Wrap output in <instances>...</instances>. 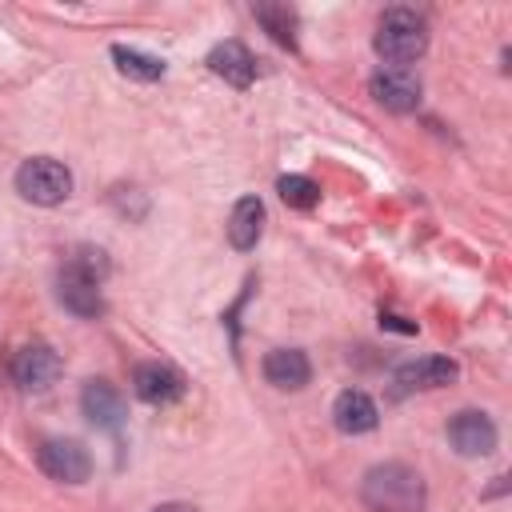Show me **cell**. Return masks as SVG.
Returning <instances> with one entry per match:
<instances>
[{"label":"cell","instance_id":"obj_1","mask_svg":"<svg viewBox=\"0 0 512 512\" xmlns=\"http://www.w3.org/2000/svg\"><path fill=\"white\" fill-rule=\"evenodd\" d=\"M360 500L368 512H424L428 492H424V476L412 464L384 460L364 472Z\"/></svg>","mask_w":512,"mask_h":512},{"label":"cell","instance_id":"obj_2","mask_svg":"<svg viewBox=\"0 0 512 512\" xmlns=\"http://www.w3.org/2000/svg\"><path fill=\"white\" fill-rule=\"evenodd\" d=\"M376 52L392 64H412L424 56L428 48V24L424 16H416L412 8H388L380 16V28H376Z\"/></svg>","mask_w":512,"mask_h":512},{"label":"cell","instance_id":"obj_3","mask_svg":"<svg viewBox=\"0 0 512 512\" xmlns=\"http://www.w3.org/2000/svg\"><path fill=\"white\" fill-rule=\"evenodd\" d=\"M16 192L28 200V204H40V208H56L72 196V172L52 160V156H32L16 168Z\"/></svg>","mask_w":512,"mask_h":512},{"label":"cell","instance_id":"obj_4","mask_svg":"<svg viewBox=\"0 0 512 512\" xmlns=\"http://www.w3.org/2000/svg\"><path fill=\"white\" fill-rule=\"evenodd\" d=\"M36 460H40L44 476H52V480H60V484H84L88 472H92L88 448H84L80 440H64V436L44 440L40 452H36Z\"/></svg>","mask_w":512,"mask_h":512},{"label":"cell","instance_id":"obj_5","mask_svg":"<svg viewBox=\"0 0 512 512\" xmlns=\"http://www.w3.org/2000/svg\"><path fill=\"white\" fill-rule=\"evenodd\" d=\"M100 284H104V280H96L92 272H84V268H76V264H64L60 276H56V296H60V304H64L72 316L96 320V316H104Z\"/></svg>","mask_w":512,"mask_h":512},{"label":"cell","instance_id":"obj_6","mask_svg":"<svg viewBox=\"0 0 512 512\" xmlns=\"http://www.w3.org/2000/svg\"><path fill=\"white\" fill-rule=\"evenodd\" d=\"M448 444L460 456H488L496 448V424L480 408H464L448 420Z\"/></svg>","mask_w":512,"mask_h":512},{"label":"cell","instance_id":"obj_7","mask_svg":"<svg viewBox=\"0 0 512 512\" xmlns=\"http://www.w3.org/2000/svg\"><path fill=\"white\" fill-rule=\"evenodd\" d=\"M8 372H12L16 388H24V392H44V388L60 376V356H56L48 344H24V348L12 356Z\"/></svg>","mask_w":512,"mask_h":512},{"label":"cell","instance_id":"obj_8","mask_svg":"<svg viewBox=\"0 0 512 512\" xmlns=\"http://www.w3.org/2000/svg\"><path fill=\"white\" fill-rule=\"evenodd\" d=\"M132 388L144 404H176L184 396V376L172 368V364H160V360H148V364H136L132 372Z\"/></svg>","mask_w":512,"mask_h":512},{"label":"cell","instance_id":"obj_9","mask_svg":"<svg viewBox=\"0 0 512 512\" xmlns=\"http://www.w3.org/2000/svg\"><path fill=\"white\" fill-rule=\"evenodd\" d=\"M456 376H460V364L452 356H420V360H408L392 372L396 388H404V392H412V388H448Z\"/></svg>","mask_w":512,"mask_h":512},{"label":"cell","instance_id":"obj_10","mask_svg":"<svg viewBox=\"0 0 512 512\" xmlns=\"http://www.w3.org/2000/svg\"><path fill=\"white\" fill-rule=\"evenodd\" d=\"M368 88H372L376 104H384L388 112H416L420 108V80L408 76V72H400V68L376 72Z\"/></svg>","mask_w":512,"mask_h":512},{"label":"cell","instance_id":"obj_11","mask_svg":"<svg viewBox=\"0 0 512 512\" xmlns=\"http://www.w3.org/2000/svg\"><path fill=\"white\" fill-rule=\"evenodd\" d=\"M80 408L96 428H120L124 424V396L108 380H88L80 392Z\"/></svg>","mask_w":512,"mask_h":512},{"label":"cell","instance_id":"obj_12","mask_svg":"<svg viewBox=\"0 0 512 512\" xmlns=\"http://www.w3.org/2000/svg\"><path fill=\"white\" fill-rule=\"evenodd\" d=\"M264 380L272 388H284V392H296L312 380V364L300 348H272L264 356Z\"/></svg>","mask_w":512,"mask_h":512},{"label":"cell","instance_id":"obj_13","mask_svg":"<svg viewBox=\"0 0 512 512\" xmlns=\"http://www.w3.org/2000/svg\"><path fill=\"white\" fill-rule=\"evenodd\" d=\"M208 68H212L220 80H228L232 88H248V84L256 80V60H252V52H248L240 40L216 44V48L208 52Z\"/></svg>","mask_w":512,"mask_h":512},{"label":"cell","instance_id":"obj_14","mask_svg":"<svg viewBox=\"0 0 512 512\" xmlns=\"http://www.w3.org/2000/svg\"><path fill=\"white\" fill-rule=\"evenodd\" d=\"M376 404H372V396L368 392H360V388H348V392H340L336 396V404H332V424L344 432V436H360V432H372L376 428Z\"/></svg>","mask_w":512,"mask_h":512},{"label":"cell","instance_id":"obj_15","mask_svg":"<svg viewBox=\"0 0 512 512\" xmlns=\"http://www.w3.org/2000/svg\"><path fill=\"white\" fill-rule=\"evenodd\" d=\"M260 232H264V200L260 196H240L232 216H228V244L236 252H248V248H256Z\"/></svg>","mask_w":512,"mask_h":512},{"label":"cell","instance_id":"obj_16","mask_svg":"<svg viewBox=\"0 0 512 512\" xmlns=\"http://www.w3.org/2000/svg\"><path fill=\"white\" fill-rule=\"evenodd\" d=\"M112 60H116V72L128 76V80H140V84H152L164 76V60L152 56V52H140V48H128V44H112Z\"/></svg>","mask_w":512,"mask_h":512},{"label":"cell","instance_id":"obj_17","mask_svg":"<svg viewBox=\"0 0 512 512\" xmlns=\"http://www.w3.org/2000/svg\"><path fill=\"white\" fill-rule=\"evenodd\" d=\"M256 20L268 28V36L284 48H296V16L284 4H256Z\"/></svg>","mask_w":512,"mask_h":512},{"label":"cell","instance_id":"obj_18","mask_svg":"<svg viewBox=\"0 0 512 512\" xmlns=\"http://www.w3.org/2000/svg\"><path fill=\"white\" fill-rule=\"evenodd\" d=\"M276 192L288 208H312L320 200V188L308 180V176H280L276 180Z\"/></svg>","mask_w":512,"mask_h":512},{"label":"cell","instance_id":"obj_19","mask_svg":"<svg viewBox=\"0 0 512 512\" xmlns=\"http://www.w3.org/2000/svg\"><path fill=\"white\" fill-rule=\"evenodd\" d=\"M380 324H388V328H400V332H416V324H404L400 316H380Z\"/></svg>","mask_w":512,"mask_h":512},{"label":"cell","instance_id":"obj_20","mask_svg":"<svg viewBox=\"0 0 512 512\" xmlns=\"http://www.w3.org/2000/svg\"><path fill=\"white\" fill-rule=\"evenodd\" d=\"M152 512H196L192 504H160V508H152Z\"/></svg>","mask_w":512,"mask_h":512}]
</instances>
